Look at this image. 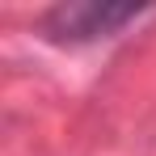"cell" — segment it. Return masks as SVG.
<instances>
[{"mask_svg": "<svg viewBox=\"0 0 156 156\" xmlns=\"http://www.w3.org/2000/svg\"><path fill=\"white\" fill-rule=\"evenodd\" d=\"M139 13V4H59L51 17H47V34L63 38V42H84V38H105L114 30L131 21Z\"/></svg>", "mask_w": 156, "mask_h": 156, "instance_id": "6da1fadb", "label": "cell"}]
</instances>
